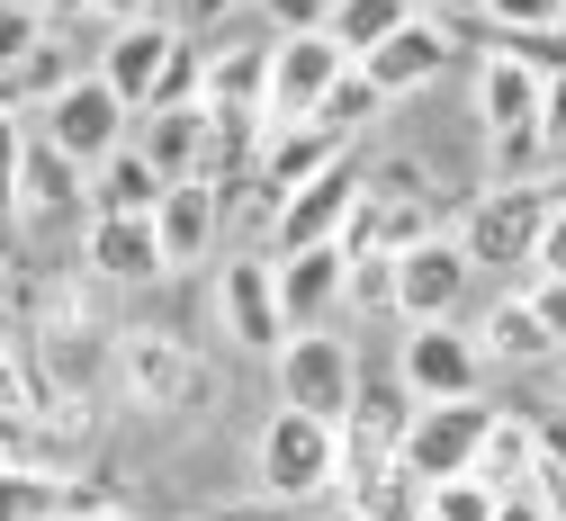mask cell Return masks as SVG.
<instances>
[{"instance_id":"obj_15","label":"cell","mask_w":566,"mask_h":521,"mask_svg":"<svg viewBox=\"0 0 566 521\" xmlns=\"http://www.w3.org/2000/svg\"><path fill=\"white\" fill-rule=\"evenodd\" d=\"M279 306H289V333H324L333 306H350V252L342 243L289 252V261H279Z\"/></svg>"},{"instance_id":"obj_20","label":"cell","mask_w":566,"mask_h":521,"mask_svg":"<svg viewBox=\"0 0 566 521\" xmlns=\"http://www.w3.org/2000/svg\"><path fill=\"white\" fill-rule=\"evenodd\" d=\"M73 207H91V171L73 154H54V144L36 135L28 144V163H19V216L28 226H63Z\"/></svg>"},{"instance_id":"obj_3","label":"cell","mask_w":566,"mask_h":521,"mask_svg":"<svg viewBox=\"0 0 566 521\" xmlns=\"http://www.w3.org/2000/svg\"><path fill=\"white\" fill-rule=\"evenodd\" d=\"M360 387H369V368H360V351H350L333 324L324 333H297L289 351H279V405L289 414H306V423H350V405H360Z\"/></svg>"},{"instance_id":"obj_45","label":"cell","mask_w":566,"mask_h":521,"mask_svg":"<svg viewBox=\"0 0 566 521\" xmlns=\"http://www.w3.org/2000/svg\"><path fill=\"white\" fill-rule=\"evenodd\" d=\"M504 521H548V503H539V494H513V503H504Z\"/></svg>"},{"instance_id":"obj_19","label":"cell","mask_w":566,"mask_h":521,"mask_svg":"<svg viewBox=\"0 0 566 521\" xmlns=\"http://www.w3.org/2000/svg\"><path fill=\"white\" fill-rule=\"evenodd\" d=\"M539 100H548V82L531 63H513V54H485L476 63V126H485V144L494 135H531L539 126Z\"/></svg>"},{"instance_id":"obj_44","label":"cell","mask_w":566,"mask_h":521,"mask_svg":"<svg viewBox=\"0 0 566 521\" xmlns=\"http://www.w3.org/2000/svg\"><path fill=\"white\" fill-rule=\"evenodd\" d=\"M36 10H45V28H82V19L99 10V0H36Z\"/></svg>"},{"instance_id":"obj_4","label":"cell","mask_w":566,"mask_h":521,"mask_svg":"<svg viewBox=\"0 0 566 521\" xmlns=\"http://www.w3.org/2000/svg\"><path fill=\"white\" fill-rule=\"evenodd\" d=\"M108 368H117V387L135 405H154V414H217V368L189 342H171V333H126Z\"/></svg>"},{"instance_id":"obj_18","label":"cell","mask_w":566,"mask_h":521,"mask_svg":"<svg viewBox=\"0 0 566 521\" xmlns=\"http://www.w3.org/2000/svg\"><path fill=\"white\" fill-rule=\"evenodd\" d=\"M350 163V144L333 135V126H270V154H261V189L289 207L306 180H324V171H342Z\"/></svg>"},{"instance_id":"obj_32","label":"cell","mask_w":566,"mask_h":521,"mask_svg":"<svg viewBox=\"0 0 566 521\" xmlns=\"http://www.w3.org/2000/svg\"><path fill=\"white\" fill-rule=\"evenodd\" d=\"M432 521H504V494L485 477H450V486H432Z\"/></svg>"},{"instance_id":"obj_13","label":"cell","mask_w":566,"mask_h":521,"mask_svg":"<svg viewBox=\"0 0 566 521\" xmlns=\"http://www.w3.org/2000/svg\"><path fill=\"white\" fill-rule=\"evenodd\" d=\"M171 54H180V28L171 19H145V28H117V37H99V82L145 117L154 108V91H163V72H171Z\"/></svg>"},{"instance_id":"obj_35","label":"cell","mask_w":566,"mask_h":521,"mask_svg":"<svg viewBox=\"0 0 566 521\" xmlns=\"http://www.w3.org/2000/svg\"><path fill=\"white\" fill-rule=\"evenodd\" d=\"M28 144H36V135L0 108V216H19V163H28Z\"/></svg>"},{"instance_id":"obj_25","label":"cell","mask_w":566,"mask_h":521,"mask_svg":"<svg viewBox=\"0 0 566 521\" xmlns=\"http://www.w3.org/2000/svg\"><path fill=\"white\" fill-rule=\"evenodd\" d=\"M135 144H145V163L180 189V180L207 171V108H163V117H145V135H135Z\"/></svg>"},{"instance_id":"obj_34","label":"cell","mask_w":566,"mask_h":521,"mask_svg":"<svg viewBox=\"0 0 566 521\" xmlns=\"http://www.w3.org/2000/svg\"><path fill=\"white\" fill-rule=\"evenodd\" d=\"M350 306L360 315H396V261H350Z\"/></svg>"},{"instance_id":"obj_46","label":"cell","mask_w":566,"mask_h":521,"mask_svg":"<svg viewBox=\"0 0 566 521\" xmlns=\"http://www.w3.org/2000/svg\"><path fill=\"white\" fill-rule=\"evenodd\" d=\"M10 296H19V270L0 261V333H10Z\"/></svg>"},{"instance_id":"obj_7","label":"cell","mask_w":566,"mask_h":521,"mask_svg":"<svg viewBox=\"0 0 566 521\" xmlns=\"http://www.w3.org/2000/svg\"><path fill=\"white\" fill-rule=\"evenodd\" d=\"M494 414H504V405H485V396H468V405H422V423H413V440H405V468H413L422 486L476 477V459H485V431H494Z\"/></svg>"},{"instance_id":"obj_40","label":"cell","mask_w":566,"mask_h":521,"mask_svg":"<svg viewBox=\"0 0 566 521\" xmlns=\"http://www.w3.org/2000/svg\"><path fill=\"white\" fill-rule=\"evenodd\" d=\"M207 521H306L297 503H270V494H243V503H217Z\"/></svg>"},{"instance_id":"obj_24","label":"cell","mask_w":566,"mask_h":521,"mask_svg":"<svg viewBox=\"0 0 566 521\" xmlns=\"http://www.w3.org/2000/svg\"><path fill=\"white\" fill-rule=\"evenodd\" d=\"M342 512H350V521H432V486L396 459V468L350 477V486H342Z\"/></svg>"},{"instance_id":"obj_28","label":"cell","mask_w":566,"mask_h":521,"mask_svg":"<svg viewBox=\"0 0 566 521\" xmlns=\"http://www.w3.org/2000/svg\"><path fill=\"white\" fill-rule=\"evenodd\" d=\"M476 351H485V360H513V368H531V360H548L557 342H548V324L531 315V296H494V315H485Z\"/></svg>"},{"instance_id":"obj_12","label":"cell","mask_w":566,"mask_h":521,"mask_svg":"<svg viewBox=\"0 0 566 521\" xmlns=\"http://www.w3.org/2000/svg\"><path fill=\"white\" fill-rule=\"evenodd\" d=\"M217 306H226V333L243 342V351H289L297 333H289V306H279V261H261V252H243V261H226V279H217Z\"/></svg>"},{"instance_id":"obj_39","label":"cell","mask_w":566,"mask_h":521,"mask_svg":"<svg viewBox=\"0 0 566 521\" xmlns=\"http://www.w3.org/2000/svg\"><path fill=\"white\" fill-rule=\"evenodd\" d=\"M145 19H163V0H99V10H91V28H99V37H117V28H145Z\"/></svg>"},{"instance_id":"obj_43","label":"cell","mask_w":566,"mask_h":521,"mask_svg":"<svg viewBox=\"0 0 566 521\" xmlns=\"http://www.w3.org/2000/svg\"><path fill=\"white\" fill-rule=\"evenodd\" d=\"M485 10H494V0H432V19L459 37V28H485Z\"/></svg>"},{"instance_id":"obj_42","label":"cell","mask_w":566,"mask_h":521,"mask_svg":"<svg viewBox=\"0 0 566 521\" xmlns=\"http://www.w3.org/2000/svg\"><path fill=\"white\" fill-rule=\"evenodd\" d=\"M243 0H180V37H198V28H217V19H234Z\"/></svg>"},{"instance_id":"obj_38","label":"cell","mask_w":566,"mask_h":521,"mask_svg":"<svg viewBox=\"0 0 566 521\" xmlns=\"http://www.w3.org/2000/svg\"><path fill=\"white\" fill-rule=\"evenodd\" d=\"M522 296H531V315H539V324H548V342H557V351H566V279H531V288H522Z\"/></svg>"},{"instance_id":"obj_14","label":"cell","mask_w":566,"mask_h":521,"mask_svg":"<svg viewBox=\"0 0 566 521\" xmlns=\"http://www.w3.org/2000/svg\"><path fill=\"white\" fill-rule=\"evenodd\" d=\"M82 261H91V279H108V288H154V279H171L154 216H91Z\"/></svg>"},{"instance_id":"obj_23","label":"cell","mask_w":566,"mask_h":521,"mask_svg":"<svg viewBox=\"0 0 566 521\" xmlns=\"http://www.w3.org/2000/svg\"><path fill=\"white\" fill-rule=\"evenodd\" d=\"M476 477L504 494V503H513V494H531V486H539V414H494Z\"/></svg>"},{"instance_id":"obj_11","label":"cell","mask_w":566,"mask_h":521,"mask_svg":"<svg viewBox=\"0 0 566 521\" xmlns=\"http://www.w3.org/2000/svg\"><path fill=\"white\" fill-rule=\"evenodd\" d=\"M468 279H476V261L459 252V235H432V243L396 252V315L405 324H450L459 296H468Z\"/></svg>"},{"instance_id":"obj_27","label":"cell","mask_w":566,"mask_h":521,"mask_svg":"<svg viewBox=\"0 0 566 521\" xmlns=\"http://www.w3.org/2000/svg\"><path fill=\"white\" fill-rule=\"evenodd\" d=\"M413 19H422L413 0H333V28H324V37H333L350 63H369V54H378L387 37H405Z\"/></svg>"},{"instance_id":"obj_29","label":"cell","mask_w":566,"mask_h":521,"mask_svg":"<svg viewBox=\"0 0 566 521\" xmlns=\"http://www.w3.org/2000/svg\"><path fill=\"white\" fill-rule=\"evenodd\" d=\"M378 108H387V91L369 82V72H360V63H350V72H342V82H333V100L315 108V126H333V135L350 144V135H360V126H369Z\"/></svg>"},{"instance_id":"obj_26","label":"cell","mask_w":566,"mask_h":521,"mask_svg":"<svg viewBox=\"0 0 566 521\" xmlns=\"http://www.w3.org/2000/svg\"><path fill=\"white\" fill-rule=\"evenodd\" d=\"M163 198H171V180L145 163V144H126V154L91 180V216H154Z\"/></svg>"},{"instance_id":"obj_37","label":"cell","mask_w":566,"mask_h":521,"mask_svg":"<svg viewBox=\"0 0 566 521\" xmlns=\"http://www.w3.org/2000/svg\"><path fill=\"white\" fill-rule=\"evenodd\" d=\"M0 468H45V459H36V414H10V405H0Z\"/></svg>"},{"instance_id":"obj_47","label":"cell","mask_w":566,"mask_h":521,"mask_svg":"<svg viewBox=\"0 0 566 521\" xmlns=\"http://www.w3.org/2000/svg\"><path fill=\"white\" fill-rule=\"evenodd\" d=\"M342 521H350V512H342Z\"/></svg>"},{"instance_id":"obj_31","label":"cell","mask_w":566,"mask_h":521,"mask_svg":"<svg viewBox=\"0 0 566 521\" xmlns=\"http://www.w3.org/2000/svg\"><path fill=\"white\" fill-rule=\"evenodd\" d=\"M45 37H54V28H45V10H36V0H0V72H19Z\"/></svg>"},{"instance_id":"obj_5","label":"cell","mask_w":566,"mask_h":521,"mask_svg":"<svg viewBox=\"0 0 566 521\" xmlns=\"http://www.w3.org/2000/svg\"><path fill=\"white\" fill-rule=\"evenodd\" d=\"M396 378L413 387V405H468V396H485V351L459 324H405Z\"/></svg>"},{"instance_id":"obj_36","label":"cell","mask_w":566,"mask_h":521,"mask_svg":"<svg viewBox=\"0 0 566 521\" xmlns=\"http://www.w3.org/2000/svg\"><path fill=\"white\" fill-rule=\"evenodd\" d=\"M261 19H270L279 37H324V28H333V0H261Z\"/></svg>"},{"instance_id":"obj_21","label":"cell","mask_w":566,"mask_h":521,"mask_svg":"<svg viewBox=\"0 0 566 521\" xmlns=\"http://www.w3.org/2000/svg\"><path fill=\"white\" fill-rule=\"evenodd\" d=\"M91 72H99V63H82V45L54 28V37H45L19 72H0V108H10V117H19V108H54L73 82H91Z\"/></svg>"},{"instance_id":"obj_22","label":"cell","mask_w":566,"mask_h":521,"mask_svg":"<svg viewBox=\"0 0 566 521\" xmlns=\"http://www.w3.org/2000/svg\"><path fill=\"white\" fill-rule=\"evenodd\" d=\"M270 63L279 37H234L226 54H207V108H270Z\"/></svg>"},{"instance_id":"obj_30","label":"cell","mask_w":566,"mask_h":521,"mask_svg":"<svg viewBox=\"0 0 566 521\" xmlns=\"http://www.w3.org/2000/svg\"><path fill=\"white\" fill-rule=\"evenodd\" d=\"M485 54H513L531 63L539 82H566V28H531V37H485Z\"/></svg>"},{"instance_id":"obj_33","label":"cell","mask_w":566,"mask_h":521,"mask_svg":"<svg viewBox=\"0 0 566 521\" xmlns=\"http://www.w3.org/2000/svg\"><path fill=\"white\" fill-rule=\"evenodd\" d=\"M494 37H531V28H566V0H494L485 10Z\"/></svg>"},{"instance_id":"obj_17","label":"cell","mask_w":566,"mask_h":521,"mask_svg":"<svg viewBox=\"0 0 566 521\" xmlns=\"http://www.w3.org/2000/svg\"><path fill=\"white\" fill-rule=\"evenodd\" d=\"M450 54H459V37H450L441 19H413V28H405V37H387L360 72H369L387 100H405V91H432L441 72H450Z\"/></svg>"},{"instance_id":"obj_6","label":"cell","mask_w":566,"mask_h":521,"mask_svg":"<svg viewBox=\"0 0 566 521\" xmlns=\"http://www.w3.org/2000/svg\"><path fill=\"white\" fill-rule=\"evenodd\" d=\"M126 117H135V108H126V100L99 82V72H91V82H73V91L45 108V144H54V154H73V163L99 180V171L126 154V144H135V135H126Z\"/></svg>"},{"instance_id":"obj_8","label":"cell","mask_w":566,"mask_h":521,"mask_svg":"<svg viewBox=\"0 0 566 521\" xmlns=\"http://www.w3.org/2000/svg\"><path fill=\"white\" fill-rule=\"evenodd\" d=\"M413 423H422L413 387H405V378H369L360 405H350V423H342V486L369 477V468H396L405 440H413Z\"/></svg>"},{"instance_id":"obj_9","label":"cell","mask_w":566,"mask_h":521,"mask_svg":"<svg viewBox=\"0 0 566 521\" xmlns=\"http://www.w3.org/2000/svg\"><path fill=\"white\" fill-rule=\"evenodd\" d=\"M360 198H369V171H350V163L324 171V180H306L289 207H279V226H270V261L342 243V235H350V216H360Z\"/></svg>"},{"instance_id":"obj_2","label":"cell","mask_w":566,"mask_h":521,"mask_svg":"<svg viewBox=\"0 0 566 521\" xmlns=\"http://www.w3.org/2000/svg\"><path fill=\"white\" fill-rule=\"evenodd\" d=\"M566 207V189L548 180H522V189H485L468 216H459V252L476 270H531L539 261V235H548V216Z\"/></svg>"},{"instance_id":"obj_16","label":"cell","mask_w":566,"mask_h":521,"mask_svg":"<svg viewBox=\"0 0 566 521\" xmlns=\"http://www.w3.org/2000/svg\"><path fill=\"white\" fill-rule=\"evenodd\" d=\"M226 189H207V180H180L163 207H154V235H163V261L171 270H198L207 252H217V235H226Z\"/></svg>"},{"instance_id":"obj_41","label":"cell","mask_w":566,"mask_h":521,"mask_svg":"<svg viewBox=\"0 0 566 521\" xmlns=\"http://www.w3.org/2000/svg\"><path fill=\"white\" fill-rule=\"evenodd\" d=\"M531 279H566V207L548 216V235H539V261H531Z\"/></svg>"},{"instance_id":"obj_10","label":"cell","mask_w":566,"mask_h":521,"mask_svg":"<svg viewBox=\"0 0 566 521\" xmlns=\"http://www.w3.org/2000/svg\"><path fill=\"white\" fill-rule=\"evenodd\" d=\"M350 72V54L333 37H279V63H270V126H315V108L333 100V82Z\"/></svg>"},{"instance_id":"obj_1","label":"cell","mask_w":566,"mask_h":521,"mask_svg":"<svg viewBox=\"0 0 566 521\" xmlns=\"http://www.w3.org/2000/svg\"><path fill=\"white\" fill-rule=\"evenodd\" d=\"M252 468H261V494L270 503H315V494H342V431L333 423H306L279 405L252 440Z\"/></svg>"}]
</instances>
